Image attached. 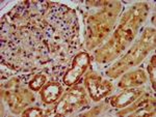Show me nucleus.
<instances>
[{"instance_id": "obj_5", "label": "nucleus", "mask_w": 156, "mask_h": 117, "mask_svg": "<svg viewBox=\"0 0 156 117\" xmlns=\"http://www.w3.org/2000/svg\"><path fill=\"white\" fill-rule=\"evenodd\" d=\"M138 93H135V91H129V92H124L122 93L120 96L117 98V101H115V105L122 107L125 106L127 104L131 103V102L137 96Z\"/></svg>"}, {"instance_id": "obj_7", "label": "nucleus", "mask_w": 156, "mask_h": 117, "mask_svg": "<svg viewBox=\"0 0 156 117\" xmlns=\"http://www.w3.org/2000/svg\"><path fill=\"white\" fill-rule=\"evenodd\" d=\"M37 114H41V111L37 110V109H34V112H30V111L25 112L24 115H37Z\"/></svg>"}, {"instance_id": "obj_6", "label": "nucleus", "mask_w": 156, "mask_h": 117, "mask_svg": "<svg viewBox=\"0 0 156 117\" xmlns=\"http://www.w3.org/2000/svg\"><path fill=\"white\" fill-rule=\"evenodd\" d=\"M45 81H46V77L43 76V75H39V76H37L34 80L30 82V87L34 90H39L40 87L45 83Z\"/></svg>"}, {"instance_id": "obj_4", "label": "nucleus", "mask_w": 156, "mask_h": 117, "mask_svg": "<svg viewBox=\"0 0 156 117\" xmlns=\"http://www.w3.org/2000/svg\"><path fill=\"white\" fill-rule=\"evenodd\" d=\"M81 98H82L81 92H78V90H72L71 92L67 93L65 95L64 101L57 107H62L65 105H76V104H78V102L81 99Z\"/></svg>"}, {"instance_id": "obj_3", "label": "nucleus", "mask_w": 156, "mask_h": 117, "mask_svg": "<svg viewBox=\"0 0 156 117\" xmlns=\"http://www.w3.org/2000/svg\"><path fill=\"white\" fill-rule=\"evenodd\" d=\"M62 88L58 84L50 83L44 88L42 92V98L45 103H52L60 95Z\"/></svg>"}, {"instance_id": "obj_2", "label": "nucleus", "mask_w": 156, "mask_h": 117, "mask_svg": "<svg viewBox=\"0 0 156 117\" xmlns=\"http://www.w3.org/2000/svg\"><path fill=\"white\" fill-rule=\"evenodd\" d=\"M87 86H89L90 92L92 94V96L95 99H99L100 98H102L104 94H106L109 91V86L106 83L103 84L100 82L99 79H94V78H90L87 81Z\"/></svg>"}, {"instance_id": "obj_1", "label": "nucleus", "mask_w": 156, "mask_h": 117, "mask_svg": "<svg viewBox=\"0 0 156 117\" xmlns=\"http://www.w3.org/2000/svg\"><path fill=\"white\" fill-rule=\"evenodd\" d=\"M87 64H89V56L85 53H81L78 56H76L74 62H73V66L67 73L65 77V82L68 85H72L73 83L79 79V77L83 74V72L87 69Z\"/></svg>"}]
</instances>
